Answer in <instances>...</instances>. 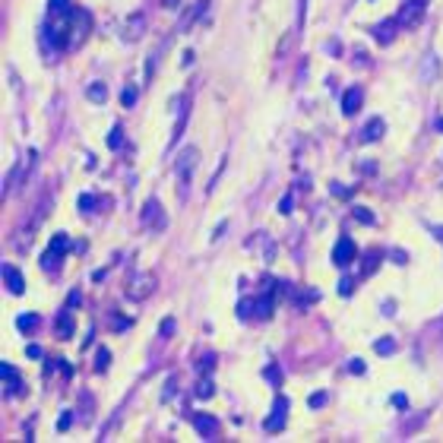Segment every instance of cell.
Masks as SVG:
<instances>
[{
    "mask_svg": "<svg viewBox=\"0 0 443 443\" xmlns=\"http://www.w3.org/2000/svg\"><path fill=\"white\" fill-rule=\"evenodd\" d=\"M89 32H92L89 10L73 7V16H70V35H67V51H73V48H83L86 38H89Z\"/></svg>",
    "mask_w": 443,
    "mask_h": 443,
    "instance_id": "6da1fadb",
    "label": "cell"
},
{
    "mask_svg": "<svg viewBox=\"0 0 443 443\" xmlns=\"http://www.w3.org/2000/svg\"><path fill=\"white\" fill-rule=\"evenodd\" d=\"M196 162H200V152H196V146H187V149L178 152L174 174H178V180H180V196H187V190H190V174H194Z\"/></svg>",
    "mask_w": 443,
    "mask_h": 443,
    "instance_id": "7a4b0ae2",
    "label": "cell"
},
{
    "mask_svg": "<svg viewBox=\"0 0 443 443\" xmlns=\"http://www.w3.org/2000/svg\"><path fill=\"white\" fill-rule=\"evenodd\" d=\"M155 285H158L155 272H136V276L127 282V298L130 301H146V298H152Z\"/></svg>",
    "mask_w": 443,
    "mask_h": 443,
    "instance_id": "3957f363",
    "label": "cell"
},
{
    "mask_svg": "<svg viewBox=\"0 0 443 443\" xmlns=\"http://www.w3.org/2000/svg\"><path fill=\"white\" fill-rule=\"evenodd\" d=\"M424 10H428V0H406L396 16V23L402 26V29H415V26L424 19Z\"/></svg>",
    "mask_w": 443,
    "mask_h": 443,
    "instance_id": "277c9868",
    "label": "cell"
},
{
    "mask_svg": "<svg viewBox=\"0 0 443 443\" xmlns=\"http://www.w3.org/2000/svg\"><path fill=\"white\" fill-rule=\"evenodd\" d=\"M250 308H254V317H260V320H270V317H272V308H276L272 292L263 294V298H254V301H241V304H238V314L247 320V317H250Z\"/></svg>",
    "mask_w": 443,
    "mask_h": 443,
    "instance_id": "5b68a950",
    "label": "cell"
},
{
    "mask_svg": "<svg viewBox=\"0 0 443 443\" xmlns=\"http://www.w3.org/2000/svg\"><path fill=\"white\" fill-rule=\"evenodd\" d=\"M120 29H124V32H120V38L133 45V41H140V38L146 35V16H143V13H133V16H127Z\"/></svg>",
    "mask_w": 443,
    "mask_h": 443,
    "instance_id": "8992f818",
    "label": "cell"
},
{
    "mask_svg": "<svg viewBox=\"0 0 443 443\" xmlns=\"http://www.w3.org/2000/svg\"><path fill=\"white\" fill-rule=\"evenodd\" d=\"M143 225L146 228H155V232H162V228H165V212H162V203H158L155 196H152V200H146V206H143Z\"/></svg>",
    "mask_w": 443,
    "mask_h": 443,
    "instance_id": "52a82bcc",
    "label": "cell"
},
{
    "mask_svg": "<svg viewBox=\"0 0 443 443\" xmlns=\"http://www.w3.org/2000/svg\"><path fill=\"white\" fill-rule=\"evenodd\" d=\"M332 263L346 270L348 263H355V241L352 238H339L336 247H332Z\"/></svg>",
    "mask_w": 443,
    "mask_h": 443,
    "instance_id": "ba28073f",
    "label": "cell"
},
{
    "mask_svg": "<svg viewBox=\"0 0 443 443\" xmlns=\"http://www.w3.org/2000/svg\"><path fill=\"white\" fill-rule=\"evenodd\" d=\"M285 412H288V399H285V396H279V399H276V408H272V415L266 418L263 428L270 431V434L282 431V428H285Z\"/></svg>",
    "mask_w": 443,
    "mask_h": 443,
    "instance_id": "9c48e42d",
    "label": "cell"
},
{
    "mask_svg": "<svg viewBox=\"0 0 443 443\" xmlns=\"http://www.w3.org/2000/svg\"><path fill=\"white\" fill-rule=\"evenodd\" d=\"M361 102H364V92H361L358 86L346 89V95H342V114H346V117H352L355 111H361Z\"/></svg>",
    "mask_w": 443,
    "mask_h": 443,
    "instance_id": "30bf717a",
    "label": "cell"
},
{
    "mask_svg": "<svg viewBox=\"0 0 443 443\" xmlns=\"http://www.w3.org/2000/svg\"><path fill=\"white\" fill-rule=\"evenodd\" d=\"M194 428H196V434H203L206 440H216V437H218V421L212 418V415H196Z\"/></svg>",
    "mask_w": 443,
    "mask_h": 443,
    "instance_id": "8fae6325",
    "label": "cell"
},
{
    "mask_svg": "<svg viewBox=\"0 0 443 443\" xmlns=\"http://www.w3.org/2000/svg\"><path fill=\"white\" fill-rule=\"evenodd\" d=\"M3 282H7V292L10 294H23L26 292V279L19 276V270L16 266H3Z\"/></svg>",
    "mask_w": 443,
    "mask_h": 443,
    "instance_id": "7c38bea8",
    "label": "cell"
},
{
    "mask_svg": "<svg viewBox=\"0 0 443 443\" xmlns=\"http://www.w3.org/2000/svg\"><path fill=\"white\" fill-rule=\"evenodd\" d=\"M0 374H3V380H7V396H19L23 393V380H19V374H16L13 364H0Z\"/></svg>",
    "mask_w": 443,
    "mask_h": 443,
    "instance_id": "4fadbf2b",
    "label": "cell"
},
{
    "mask_svg": "<svg viewBox=\"0 0 443 443\" xmlns=\"http://www.w3.org/2000/svg\"><path fill=\"white\" fill-rule=\"evenodd\" d=\"M396 29H402V26H399L396 19H386V23L374 26V38L380 41V45H390L393 38H396Z\"/></svg>",
    "mask_w": 443,
    "mask_h": 443,
    "instance_id": "5bb4252c",
    "label": "cell"
},
{
    "mask_svg": "<svg viewBox=\"0 0 443 443\" xmlns=\"http://www.w3.org/2000/svg\"><path fill=\"white\" fill-rule=\"evenodd\" d=\"M384 130H386L384 117H374V120H368V127L361 130V143H374V140H380V136H384Z\"/></svg>",
    "mask_w": 443,
    "mask_h": 443,
    "instance_id": "9a60e30c",
    "label": "cell"
},
{
    "mask_svg": "<svg viewBox=\"0 0 443 443\" xmlns=\"http://www.w3.org/2000/svg\"><path fill=\"white\" fill-rule=\"evenodd\" d=\"M64 254H67V250H60V247H54L51 244V247L45 250V256H41V270L45 272H60V256Z\"/></svg>",
    "mask_w": 443,
    "mask_h": 443,
    "instance_id": "2e32d148",
    "label": "cell"
},
{
    "mask_svg": "<svg viewBox=\"0 0 443 443\" xmlns=\"http://www.w3.org/2000/svg\"><path fill=\"white\" fill-rule=\"evenodd\" d=\"M86 95H89V102H95V105H102L108 98V89H105V83H92L89 89H86Z\"/></svg>",
    "mask_w": 443,
    "mask_h": 443,
    "instance_id": "e0dca14e",
    "label": "cell"
},
{
    "mask_svg": "<svg viewBox=\"0 0 443 443\" xmlns=\"http://www.w3.org/2000/svg\"><path fill=\"white\" fill-rule=\"evenodd\" d=\"M16 326H19L23 332H32V330L38 326V317H35V314H23V317H16Z\"/></svg>",
    "mask_w": 443,
    "mask_h": 443,
    "instance_id": "ac0fdd59",
    "label": "cell"
},
{
    "mask_svg": "<svg viewBox=\"0 0 443 443\" xmlns=\"http://www.w3.org/2000/svg\"><path fill=\"white\" fill-rule=\"evenodd\" d=\"M57 330H60V339H70V336H73V326H70V310H64V314H60Z\"/></svg>",
    "mask_w": 443,
    "mask_h": 443,
    "instance_id": "d6986e66",
    "label": "cell"
},
{
    "mask_svg": "<svg viewBox=\"0 0 443 443\" xmlns=\"http://www.w3.org/2000/svg\"><path fill=\"white\" fill-rule=\"evenodd\" d=\"M374 352H377V355H393V352H396V342H393V339H377V342H374Z\"/></svg>",
    "mask_w": 443,
    "mask_h": 443,
    "instance_id": "ffe728a7",
    "label": "cell"
},
{
    "mask_svg": "<svg viewBox=\"0 0 443 443\" xmlns=\"http://www.w3.org/2000/svg\"><path fill=\"white\" fill-rule=\"evenodd\" d=\"M120 105H124V108H133L136 105V89H133V86H124V92H120Z\"/></svg>",
    "mask_w": 443,
    "mask_h": 443,
    "instance_id": "44dd1931",
    "label": "cell"
},
{
    "mask_svg": "<svg viewBox=\"0 0 443 443\" xmlns=\"http://www.w3.org/2000/svg\"><path fill=\"white\" fill-rule=\"evenodd\" d=\"M108 361H111V352H108V348H98V355H95V370L98 374L108 370Z\"/></svg>",
    "mask_w": 443,
    "mask_h": 443,
    "instance_id": "7402d4cb",
    "label": "cell"
},
{
    "mask_svg": "<svg viewBox=\"0 0 443 443\" xmlns=\"http://www.w3.org/2000/svg\"><path fill=\"white\" fill-rule=\"evenodd\" d=\"M212 393H216V386H212V380H209V377H206V380H200V384H196V396H200V399H209Z\"/></svg>",
    "mask_w": 443,
    "mask_h": 443,
    "instance_id": "603a6c76",
    "label": "cell"
},
{
    "mask_svg": "<svg viewBox=\"0 0 443 443\" xmlns=\"http://www.w3.org/2000/svg\"><path fill=\"white\" fill-rule=\"evenodd\" d=\"M70 10H73V3H70V0H51V10H48V13L60 16V13H70Z\"/></svg>",
    "mask_w": 443,
    "mask_h": 443,
    "instance_id": "cb8c5ba5",
    "label": "cell"
},
{
    "mask_svg": "<svg viewBox=\"0 0 443 443\" xmlns=\"http://www.w3.org/2000/svg\"><path fill=\"white\" fill-rule=\"evenodd\" d=\"M352 212H355V218H358V222H364V225H374V216H370L364 206H355Z\"/></svg>",
    "mask_w": 443,
    "mask_h": 443,
    "instance_id": "d4e9b609",
    "label": "cell"
},
{
    "mask_svg": "<svg viewBox=\"0 0 443 443\" xmlns=\"http://www.w3.org/2000/svg\"><path fill=\"white\" fill-rule=\"evenodd\" d=\"M120 143H124V136H120V127H111V133H108V146H111V149H120Z\"/></svg>",
    "mask_w": 443,
    "mask_h": 443,
    "instance_id": "484cf974",
    "label": "cell"
},
{
    "mask_svg": "<svg viewBox=\"0 0 443 443\" xmlns=\"http://www.w3.org/2000/svg\"><path fill=\"white\" fill-rule=\"evenodd\" d=\"M428 73H431V76H437V60H434V57L424 60V67H421V79H428Z\"/></svg>",
    "mask_w": 443,
    "mask_h": 443,
    "instance_id": "4316f807",
    "label": "cell"
},
{
    "mask_svg": "<svg viewBox=\"0 0 443 443\" xmlns=\"http://www.w3.org/2000/svg\"><path fill=\"white\" fill-rule=\"evenodd\" d=\"M162 339H171V332H174V317H168V320H162Z\"/></svg>",
    "mask_w": 443,
    "mask_h": 443,
    "instance_id": "83f0119b",
    "label": "cell"
},
{
    "mask_svg": "<svg viewBox=\"0 0 443 443\" xmlns=\"http://www.w3.org/2000/svg\"><path fill=\"white\" fill-rule=\"evenodd\" d=\"M348 370H352L355 377H361V374H364V361H361V358H352V361H348Z\"/></svg>",
    "mask_w": 443,
    "mask_h": 443,
    "instance_id": "f1b7e54d",
    "label": "cell"
},
{
    "mask_svg": "<svg viewBox=\"0 0 443 443\" xmlns=\"http://www.w3.org/2000/svg\"><path fill=\"white\" fill-rule=\"evenodd\" d=\"M320 406H326V393H314L310 396V408H320Z\"/></svg>",
    "mask_w": 443,
    "mask_h": 443,
    "instance_id": "f546056e",
    "label": "cell"
},
{
    "mask_svg": "<svg viewBox=\"0 0 443 443\" xmlns=\"http://www.w3.org/2000/svg\"><path fill=\"white\" fill-rule=\"evenodd\" d=\"M279 212H282V216H288V212H292V194L282 196V203H279Z\"/></svg>",
    "mask_w": 443,
    "mask_h": 443,
    "instance_id": "4dcf8cb0",
    "label": "cell"
},
{
    "mask_svg": "<svg viewBox=\"0 0 443 443\" xmlns=\"http://www.w3.org/2000/svg\"><path fill=\"white\" fill-rule=\"evenodd\" d=\"M393 406H396V408H408V399L402 396V393H396V396H393Z\"/></svg>",
    "mask_w": 443,
    "mask_h": 443,
    "instance_id": "1f68e13d",
    "label": "cell"
},
{
    "mask_svg": "<svg viewBox=\"0 0 443 443\" xmlns=\"http://www.w3.org/2000/svg\"><path fill=\"white\" fill-rule=\"evenodd\" d=\"M339 294H352V279H342V282H339Z\"/></svg>",
    "mask_w": 443,
    "mask_h": 443,
    "instance_id": "d6a6232c",
    "label": "cell"
},
{
    "mask_svg": "<svg viewBox=\"0 0 443 443\" xmlns=\"http://www.w3.org/2000/svg\"><path fill=\"white\" fill-rule=\"evenodd\" d=\"M92 203H95V196H89V194H86V196H79V206H83L86 212H89V206H92Z\"/></svg>",
    "mask_w": 443,
    "mask_h": 443,
    "instance_id": "836d02e7",
    "label": "cell"
},
{
    "mask_svg": "<svg viewBox=\"0 0 443 443\" xmlns=\"http://www.w3.org/2000/svg\"><path fill=\"white\" fill-rule=\"evenodd\" d=\"M393 263H408V254H402V250H396V254H393Z\"/></svg>",
    "mask_w": 443,
    "mask_h": 443,
    "instance_id": "e575fe53",
    "label": "cell"
},
{
    "mask_svg": "<svg viewBox=\"0 0 443 443\" xmlns=\"http://www.w3.org/2000/svg\"><path fill=\"white\" fill-rule=\"evenodd\" d=\"M70 421H73V415L67 412V415H64V418H60V431H67V428H70Z\"/></svg>",
    "mask_w": 443,
    "mask_h": 443,
    "instance_id": "d590c367",
    "label": "cell"
},
{
    "mask_svg": "<svg viewBox=\"0 0 443 443\" xmlns=\"http://www.w3.org/2000/svg\"><path fill=\"white\" fill-rule=\"evenodd\" d=\"M76 304H79V292H73V294L67 298V308H76Z\"/></svg>",
    "mask_w": 443,
    "mask_h": 443,
    "instance_id": "8d00e7d4",
    "label": "cell"
},
{
    "mask_svg": "<svg viewBox=\"0 0 443 443\" xmlns=\"http://www.w3.org/2000/svg\"><path fill=\"white\" fill-rule=\"evenodd\" d=\"M26 352H29V358H41V348H38V346H29Z\"/></svg>",
    "mask_w": 443,
    "mask_h": 443,
    "instance_id": "74e56055",
    "label": "cell"
},
{
    "mask_svg": "<svg viewBox=\"0 0 443 443\" xmlns=\"http://www.w3.org/2000/svg\"><path fill=\"white\" fill-rule=\"evenodd\" d=\"M332 194H336V196H348V190H346V187H339V184H332Z\"/></svg>",
    "mask_w": 443,
    "mask_h": 443,
    "instance_id": "f35d334b",
    "label": "cell"
},
{
    "mask_svg": "<svg viewBox=\"0 0 443 443\" xmlns=\"http://www.w3.org/2000/svg\"><path fill=\"white\" fill-rule=\"evenodd\" d=\"M266 377H270V380H282V374H279L276 368H270V370H266Z\"/></svg>",
    "mask_w": 443,
    "mask_h": 443,
    "instance_id": "ab89813d",
    "label": "cell"
},
{
    "mask_svg": "<svg viewBox=\"0 0 443 443\" xmlns=\"http://www.w3.org/2000/svg\"><path fill=\"white\" fill-rule=\"evenodd\" d=\"M162 3H165L168 10H178V7H180V0H162Z\"/></svg>",
    "mask_w": 443,
    "mask_h": 443,
    "instance_id": "60d3db41",
    "label": "cell"
},
{
    "mask_svg": "<svg viewBox=\"0 0 443 443\" xmlns=\"http://www.w3.org/2000/svg\"><path fill=\"white\" fill-rule=\"evenodd\" d=\"M437 130H443V117H440V120H437Z\"/></svg>",
    "mask_w": 443,
    "mask_h": 443,
    "instance_id": "b9f144b4",
    "label": "cell"
}]
</instances>
